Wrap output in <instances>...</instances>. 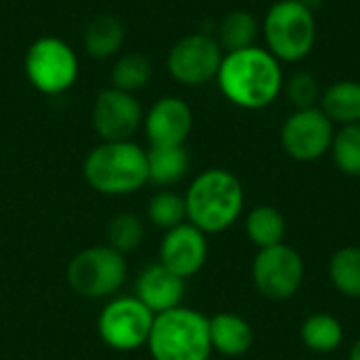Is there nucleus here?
<instances>
[{
	"label": "nucleus",
	"mask_w": 360,
	"mask_h": 360,
	"mask_svg": "<svg viewBox=\"0 0 360 360\" xmlns=\"http://www.w3.org/2000/svg\"><path fill=\"white\" fill-rule=\"evenodd\" d=\"M333 122L321 108H306L295 110L281 129V143L285 152L300 160L312 162L325 156L333 143Z\"/></svg>",
	"instance_id": "obj_11"
},
{
	"label": "nucleus",
	"mask_w": 360,
	"mask_h": 360,
	"mask_svg": "<svg viewBox=\"0 0 360 360\" xmlns=\"http://www.w3.org/2000/svg\"><path fill=\"white\" fill-rule=\"evenodd\" d=\"M302 342L312 352H333L344 342V329L342 323L331 314H312L302 325Z\"/></svg>",
	"instance_id": "obj_23"
},
{
	"label": "nucleus",
	"mask_w": 360,
	"mask_h": 360,
	"mask_svg": "<svg viewBox=\"0 0 360 360\" xmlns=\"http://www.w3.org/2000/svg\"><path fill=\"white\" fill-rule=\"evenodd\" d=\"M68 285L84 300L114 297L127 283L129 268L122 253L108 245L86 247L68 264Z\"/></svg>",
	"instance_id": "obj_6"
},
{
	"label": "nucleus",
	"mask_w": 360,
	"mask_h": 360,
	"mask_svg": "<svg viewBox=\"0 0 360 360\" xmlns=\"http://www.w3.org/2000/svg\"><path fill=\"white\" fill-rule=\"evenodd\" d=\"M331 154L338 169L346 175H360V122L344 124L333 135Z\"/></svg>",
	"instance_id": "obj_25"
},
{
	"label": "nucleus",
	"mask_w": 360,
	"mask_h": 360,
	"mask_svg": "<svg viewBox=\"0 0 360 360\" xmlns=\"http://www.w3.org/2000/svg\"><path fill=\"white\" fill-rule=\"evenodd\" d=\"M348 360H360V338L354 342V346L350 350V359Z\"/></svg>",
	"instance_id": "obj_29"
},
{
	"label": "nucleus",
	"mask_w": 360,
	"mask_h": 360,
	"mask_svg": "<svg viewBox=\"0 0 360 360\" xmlns=\"http://www.w3.org/2000/svg\"><path fill=\"white\" fill-rule=\"evenodd\" d=\"M283 91L287 93L289 101L297 108V110H306V108H314V103L321 99L319 93V82L312 74L308 72H295L285 80Z\"/></svg>",
	"instance_id": "obj_28"
},
{
	"label": "nucleus",
	"mask_w": 360,
	"mask_h": 360,
	"mask_svg": "<svg viewBox=\"0 0 360 360\" xmlns=\"http://www.w3.org/2000/svg\"><path fill=\"white\" fill-rule=\"evenodd\" d=\"M211 348L224 356H243L253 346L251 325L232 312H219L209 319Z\"/></svg>",
	"instance_id": "obj_16"
},
{
	"label": "nucleus",
	"mask_w": 360,
	"mask_h": 360,
	"mask_svg": "<svg viewBox=\"0 0 360 360\" xmlns=\"http://www.w3.org/2000/svg\"><path fill=\"white\" fill-rule=\"evenodd\" d=\"M127 38L124 23L114 15H97L89 21L82 34L84 51L95 59H108L114 57Z\"/></svg>",
	"instance_id": "obj_18"
},
{
	"label": "nucleus",
	"mask_w": 360,
	"mask_h": 360,
	"mask_svg": "<svg viewBox=\"0 0 360 360\" xmlns=\"http://www.w3.org/2000/svg\"><path fill=\"white\" fill-rule=\"evenodd\" d=\"M321 110L331 122L354 124L360 122V82L338 80L321 93Z\"/></svg>",
	"instance_id": "obj_19"
},
{
	"label": "nucleus",
	"mask_w": 360,
	"mask_h": 360,
	"mask_svg": "<svg viewBox=\"0 0 360 360\" xmlns=\"http://www.w3.org/2000/svg\"><path fill=\"white\" fill-rule=\"evenodd\" d=\"M91 122L101 141H131L143 124V108L133 93L110 86L97 93Z\"/></svg>",
	"instance_id": "obj_12"
},
{
	"label": "nucleus",
	"mask_w": 360,
	"mask_h": 360,
	"mask_svg": "<svg viewBox=\"0 0 360 360\" xmlns=\"http://www.w3.org/2000/svg\"><path fill=\"white\" fill-rule=\"evenodd\" d=\"M143 236H146V226L133 213H120L108 226V247H112L122 255L139 249Z\"/></svg>",
	"instance_id": "obj_27"
},
{
	"label": "nucleus",
	"mask_w": 360,
	"mask_h": 360,
	"mask_svg": "<svg viewBox=\"0 0 360 360\" xmlns=\"http://www.w3.org/2000/svg\"><path fill=\"white\" fill-rule=\"evenodd\" d=\"M23 72L38 93L55 97L76 84L80 61L65 40L57 36H40L25 51Z\"/></svg>",
	"instance_id": "obj_7"
},
{
	"label": "nucleus",
	"mask_w": 360,
	"mask_h": 360,
	"mask_svg": "<svg viewBox=\"0 0 360 360\" xmlns=\"http://www.w3.org/2000/svg\"><path fill=\"white\" fill-rule=\"evenodd\" d=\"M154 68L152 61L141 53H124L120 55L112 70H110V82L114 89L124 93H137L146 89L152 80Z\"/></svg>",
	"instance_id": "obj_22"
},
{
	"label": "nucleus",
	"mask_w": 360,
	"mask_h": 360,
	"mask_svg": "<svg viewBox=\"0 0 360 360\" xmlns=\"http://www.w3.org/2000/svg\"><path fill=\"white\" fill-rule=\"evenodd\" d=\"M152 325L154 314L135 295L110 300L97 319L101 342L116 352H133L143 348Z\"/></svg>",
	"instance_id": "obj_8"
},
{
	"label": "nucleus",
	"mask_w": 360,
	"mask_h": 360,
	"mask_svg": "<svg viewBox=\"0 0 360 360\" xmlns=\"http://www.w3.org/2000/svg\"><path fill=\"white\" fill-rule=\"evenodd\" d=\"M245 228H247L249 240L257 249H268V247L281 245L285 238V232H287L285 217L281 215L278 209H274L270 205H259V207L251 209L247 215Z\"/></svg>",
	"instance_id": "obj_21"
},
{
	"label": "nucleus",
	"mask_w": 360,
	"mask_h": 360,
	"mask_svg": "<svg viewBox=\"0 0 360 360\" xmlns=\"http://www.w3.org/2000/svg\"><path fill=\"white\" fill-rule=\"evenodd\" d=\"M148 156V184L167 188L179 184L190 171V154L184 146H150Z\"/></svg>",
	"instance_id": "obj_17"
},
{
	"label": "nucleus",
	"mask_w": 360,
	"mask_h": 360,
	"mask_svg": "<svg viewBox=\"0 0 360 360\" xmlns=\"http://www.w3.org/2000/svg\"><path fill=\"white\" fill-rule=\"evenodd\" d=\"M207 255V234L186 221L165 232L158 251V262L186 281L202 270Z\"/></svg>",
	"instance_id": "obj_13"
},
{
	"label": "nucleus",
	"mask_w": 360,
	"mask_h": 360,
	"mask_svg": "<svg viewBox=\"0 0 360 360\" xmlns=\"http://www.w3.org/2000/svg\"><path fill=\"white\" fill-rule=\"evenodd\" d=\"M331 283L346 297H360V249L344 247L340 249L329 264Z\"/></svg>",
	"instance_id": "obj_24"
},
{
	"label": "nucleus",
	"mask_w": 360,
	"mask_h": 360,
	"mask_svg": "<svg viewBox=\"0 0 360 360\" xmlns=\"http://www.w3.org/2000/svg\"><path fill=\"white\" fill-rule=\"evenodd\" d=\"M215 80L221 95L243 110H264L272 105L285 86L281 61L257 44L224 53Z\"/></svg>",
	"instance_id": "obj_1"
},
{
	"label": "nucleus",
	"mask_w": 360,
	"mask_h": 360,
	"mask_svg": "<svg viewBox=\"0 0 360 360\" xmlns=\"http://www.w3.org/2000/svg\"><path fill=\"white\" fill-rule=\"evenodd\" d=\"M224 51L217 38L209 34H188L179 38L169 55H167V70L184 86H202L211 82L221 65Z\"/></svg>",
	"instance_id": "obj_9"
},
{
	"label": "nucleus",
	"mask_w": 360,
	"mask_h": 360,
	"mask_svg": "<svg viewBox=\"0 0 360 360\" xmlns=\"http://www.w3.org/2000/svg\"><path fill=\"white\" fill-rule=\"evenodd\" d=\"M184 200L188 224L205 234H219L240 217L245 190L234 173L226 169H207L192 179Z\"/></svg>",
	"instance_id": "obj_2"
},
{
	"label": "nucleus",
	"mask_w": 360,
	"mask_h": 360,
	"mask_svg": "<svg viewBox=\"0 0 360 360\" xmlns=\"http://www.w3.org/2000/svg\"><path fill=\"white\" fill-rule=\"evenodd\" d=\"M186 281L165 268L160 262L141 270L135 283V297L156 316L181 306Z\"/></svg>",
	"instance_id": "obj_15"
},
{
	"label": "nucleus",
	"mask_w": 360,
	"mask_h": 360,
	"mask_svg": "<svg viewBox=\"0 0 360 360\" xmlns=\"http://www.w3.org/2000/svg\"><path fill=\"white\" fill-rule=\"evenodd\" d=\"M84 181L105 196H129L148 184V156L135 141H101L82 162Z\"/></svg>",
	"instance_id": "obj_3"
},
{
	"label": "nucleus",
	"mask_w": 360,
	"mask_h": 360,
	"mask_svg": "<svg viewBox=\"0 0 360 360\" xmlns=\"http://www.w3.org/2000/svg\"><path fill=\"white\" fill-rule=\"evenodd\" d=\"M253 283L264 297L289 300L304 283V259L289 245L259 249L253 262Z\"/></svg>",
	"instance_id": "obj_10"
},
{
	"label": "nucleus",
	"mask_w": 360,
	"mask_h": 360,
	"mask_svg": "<svg viewBox=\"0 0 360 360\" xmlns=\"http://www.w3.org/2000/svg\"><path fill=\"white\" fill-rule=\"evenodd\" d=\"M146 346L154 360H209V319L186 306L156 314Z\"/></svg>",
	"instance_id": "obj_4"
},
{
	"label": "nucleus",
	"mask_w": 360,
	"mask_h": 360,
	"mask_svg": "<svg viewBox=\"0 0 360 360\" xmlns=\"http://www.w3.org/2000/svg\"><path fill=\"white\" fill-rule=\"evenodd\" d=\"M259 34V21L249 11H230L221 21L217 30V42L224 53L249 49L255 44Z\"/></svg>",
	"instance_id": "obj_20"
},
{
	"label": "nucleus",
	"mask_w": 360,
	"mask_h": 360,
	"mask_svg": "<svg viewBox=\"0 0 360 360\" xmlns=\"http://www.w3.org/2000/svg\"><path fill=\"white\" fill-rule=\"evenodd\" d=\"M266 49L281 63H297L306 59L316 42L314 11L302 0H276L262 23Z\"/></svg>",
	"instance_id": "obj_5"
},
{
	"label": "nucleus",
	"mask_w": 360,
	"mask_h": 360,
	"mask_svg": "<svg viewBox=\"0 0 360 360\" xmlns=\"http://www.w3.org/2000/svg\"><path fill=\"white\" fill-rule=\"evenodd\" d=\"M148 219L160 228V230H171L175 226H181L188 221L186 215V200L184 196L162 190L158 194H154L148 202Z\"/></svg>",
	"instance_id": "obj_26"
},
{
	"label": "nucleus",
	"mask_w": 360,
	"mask_h": 360,
	"mask_svg": "<svg viewBox=\"0 0 360 360\" xmlns=\"http://www.w3.org/2000/svg\"><path fill=\"white\" fill-rule=\"evenodd\" d=\"M302 2H304V4H306L308 8H312V11H316V8H319V6L323 4V0H302Z\"/></svg>",
	"instance_id": "obj_30"
},
{
	"label": "nucleus",
	"mask_w": 360,
	"mask_h": 360,
	"mask_svg": "<svg viewBox=\"0 0 360 360\" xmlns=\"http://www.w3.org/2000/svg\"><path fill=\"white\" fill-rule=\"evenodd\" d=\"M194 127L192 108L175 95L160 97L143 112V133L150 146H184Z\"/></svg>",
	"instance_id": "obj_14"
}]
</instances>
